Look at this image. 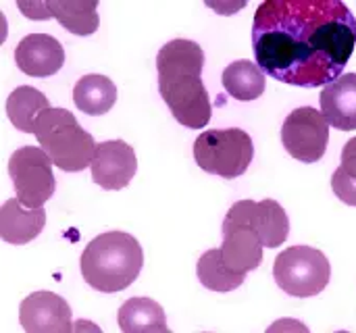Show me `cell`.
I'll list each match as a JSON object with an SVG mask.
<instances>
[{"label":"cell","instance_id":"21","mask_svg":"<svg viewBox=\"0 0 356 333\" xmlns=\"http://www.w3.org/2000/svg\"><path fill=\"white\" fill-rule=\"evenodd\" d=\"M196 275H198V282L211 292H234L246 279V275L236 273V271L225 267V263L221 259V248L207 250L198 259Z\"/></svg>","mask_w":356,"mask_h":333},{"label":"cell","instance_id":"11","mask_svg":"<svg viewBox=\"0 0 356 333\" xmlns=\"http://www.w3.org/2000/svg\"><path fill=\"white\" fill-rule=\"evenodd\" d=\"M71 319L67 300L52 292H33L19 307V323L27 333H69Z\"/></svg>","mask_w":356,"mask_h":333},{"label":"cell","instance_id":"17","mask_svg":"<svg viewBox=\"0 0 356 333\" xmlns=\"http://www.w3.org/2000/svg\"><path fill=\"white\" fill-rule=\"evenodd\" d=\"M119 327L125 333H169L165 311L150 298H129L119 309Z\"/></svg>","mask_w":356,"mask_h":333},{"label":"cell","instance_id":"18","mask_svg":"<svg viewBox=\"0 0 356 333\" xmlns=\"http://www.w3.org/2000/svg\"><path fill=\"white\" fill-rule=\"evenodd\" d=\"M221 81H223L225 92L240 102H250V100L261 98L265 92V83H267L265 71L257 63L246 60V58L229 63L223 71Z\"/></svg>","mask_w":356,"mask_h":333},{"label":"cell","instance_id":"12","mask_svg":"<svg viewBox=\"0 0 356 333\" xmlns=\"http://www.w3.org/2000/svg\"><path fill=\"white\" fill-rule=\"evenodd\" d=\"M221 232H223L221 259L227 269L246 275L261 267L265 246L261 236L250 225L225 217Z\"/></svg>","mask_w":356,"mask_h":333},{"label":"cell","instance_id":"9","mask_svg":"<svg viewBox=\"0 0 356 333\" xmlns=\"http://www.w3.org/2000/svg\"><path fill=\"white\" fill-rule=\"evenodd\" d=\"M229 219L242 221L250 225L263 240L265 248H280L290 236V219L284 206L271 198L254 202V200H240L236 202L227 215Z\"/></svg>","mask_w":356,"mask_h":333},{"label":"cell","instance_id":"3","mask_svg":"<svg viewBox=\"0 0 356 333\" xmlns=\"http://www.w3.org/2000/svg\"><path fill=\"white\" fill-rule=\"evenodd\" d=\"M144 267L140 242L125 232H106L94 238L81 252L79 269L83 282L98 292L115 294L127 290Z\"/></svg>","mask_w":356,"mask_h":333},{"label":"cell","instance_id":"8","mask_svg":"<svg viewBox=\"0 0 356 333\" xmlns=\"http://www.w3.org/2000/svg\"><path fill=\"white\" fill-rule=\"evenodd\" d=\"M330 142V123L321 111L313 106L294 108L282 125V144L288 154L300 163H317L323 159Z\"/></svg>","mask_w":356,"mask_h":333},{"label":"cell","instance_id":"19","mask_svg":"<svg viewBox=\"0 0 356 333\" xmlns=\"http://www.w3.org/2000/svg\"><path fill=\"white\" fill-rule=\"evenodd\" d=\"M46 8L50 17L75 35H92L98 29L96 0H50L46 2Z\"/></svg>","mask_w":356,"mask_h":333},{"label":"cell","instance_id":"1","mask_svg":"<svg viewBox=\"0 0 356 333\" xmlns=\"http://www.w3.org/2000/svg\"><path fill=\"white\" fill-rule=\"evenodd\" d=\"M355 46L356 19L340 0H269L254 13V60L288 86L336 81Z\"/></svg>","mask_w":356,"mask_h":333},{"label":"cell","instance_id":"6","mask_svg":"<svg viewBox=\"0 0 356 333\" xmlns=\"http://www.w3.org/2000/svg\"><path fill=\"white\" fill-rule=\"evenodd\" d=\"M275 284L294 298L321 294L332 277L327 257L311 246H292L277 254L273 265Z\"/></svg>","mask_w":356,"mask_h":333},{"label":"cell","instance_id":"22","mask_svg":"<svg viewBox=\"0 0 356 333\" xmlns=\"http://www.w3.org/2000/svg\"><path fill=\"white\" fill-rule=\"evenodd\" d=\"M332 190L344 204L356 206V177L348 175L342 167H338L332 177Z\"/></svg>","mask_w":356,"mask_h":333},{"label":"cell","instance_id":"10","mask_svg":"<svg viewBox=\"0 0 356 333\" xmlns=\"http://www.w3.org/2000/svg\"><path fill=\"white\" fill-rule=\"evenodd\" d=\"M92 179L102 190H123L138 171L136 150L123 140H108L96 146L92 159Z\"/></svg>","mask_w":356,"mask_h":333},{"label":"cell","instance_id":"2","mask_svg":"<svg viewBox=\"0 0 356 333\" xmlns=\"http://www.w3.org/2000/svg\"><path fill=\"white\" fill-rule=\"evenodd\" d=\"M204 50L192 40H171L156 54L159 92L177 123L202 129L213 117V104L202 83Z\"/></svg>","mask_w":356,"mask_h":333},{"label":"cell","instance_id":"15","mask_svg":"<svg viewBox=\"0 0 356 333\" xmlns=\"http://www.w3.org/2000/svg\"><path fill=\"white\" fill-rule=\"evenodd\" d=\"M46 225V211L27 209L17 198L6 200L0 206V238L6 244L23 246L35 240Z\"/></svg>","mask_w":356,"mask_h":333},{"label":"cell","instance_id":"14","mask_svg":"<svg viewBox=\"0 0 356 333\" xmlns=\"http://www.w3.org/2000/svg\"><path fill=\"white\" fill-rule=\"evenodd\" d=\"M321 113L340 131L356 129V73H346L327 83L319 96Z\"/></svg>","mask_w":356,"mask_h":333},{"label":"cell","instance_id":"20","mask_svg":"<svg viewBox=\"0 0 356 333\" xmlns=\"http://www.w3.org/2000/svg\"><path fill=\"white\" fill-rule=\"evenodd\" d=\"M46 108H50L48 98L31 86H19L6 98V117L10 119L13 127L23 133H33L35 121Z\"/></svg>","mask_w":356,"mask_h":333},{"label":"cell","instance_id":"7","mask_svg":"<svg viewBox=\"0 0 356 333\" xmlns=\"http://www.w3.org/2000/svg\"><path fill=\"white\" fill-rule=\"evenodd\" d=\"M52 159L35 146H21L8 161V175L17 200L27 209H42L56 190Z\"/></svg>","mask_w":356,"mask_h":333},{"label":"cell","instance_id":"13","mask_svg":"<svg viewBox=\"0 0 356 333\" xmlns=\"http://www.w3.org/2000/svg\"><path fill=\"white\" fill-rule=\"evenodd\" d=\"M15 63L29 77H50L65 65V48L48 33H29L17 44Z\"/></svg>","mask_w":356,"mask_h":333},{"label":"cell","instance_id":"23","mask_svg":"<svg viewBox=\"0 0 356 333\" xmlns=\"http://www.w3.org/2000/svg\"><path fill=\"white\" fill-rule=\"evenodd\" d=\"M348 175L356 177V138L348 140L342 148V165H340Z\"/></svg>","mask_w":356,"mask_h":333},{"label":"cell","instance_id":"4","mask_svg":"<svg viewBox=\"0 0 356 333\" xmlns=\"http://www.w3.org/2000/svg\"><path fill=\"white\" fill-rule=\"evenodd\" d=\"M33 136L40 148L52 159L54 167L77 173L92 165L96 142L67 108H46L35 121Z\"/></svg>","mask_w":356,"mask_h":333},{"label":"cell","instance_id":"16","mask_svg":"<svg viewBox=\"0 0 356 333\" xmlns=\"http://www.w3.org/2000/svg\"><path fill=\"white\" fill-rule=\"evenodd\" d=\"M73 102L75 106L92 117L106 115L117 102V86L98 73H90L77 79L73 88Z\"/></svg>","mask_w":356,"mask_h":333},{"label":"cell","instance_id":"5","mask_svg":"<svg viewBox=\"0 0 356 333\" xmlns=\"http://www.w3.org/2000/svg\"><path fill=\"white\" fill-rule=\"evenodd\" d=\"M194 159L202 171L225 179H236L248 171L254 159V144L252 138L240 127L209 129L196 138Z\"/></svg>","mask_w":356,"mask_h":333}]
</instances>
